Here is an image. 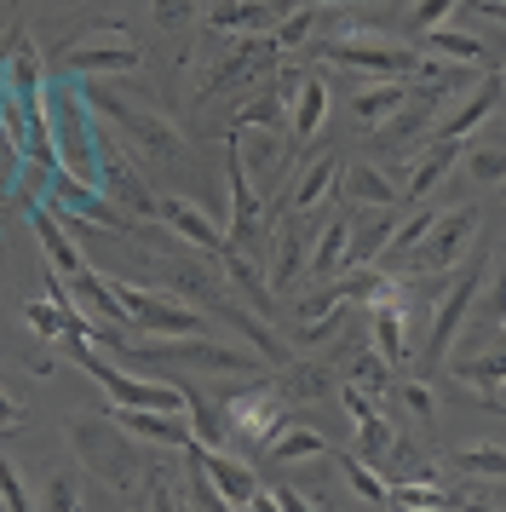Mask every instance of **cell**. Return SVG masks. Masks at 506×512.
<instances>
[{
    "mask_svg": "<svg viewBox=\"0 0 506 512\" xmlns=\"http://www.w3.org/2000/svg\"><path fill=\"white\" fill-rule=\"evenodd\" d=\"M81 87V98H87V110H98V116H110V139H121L127 150H133L138 162H161L173 167L184 156V139L179 127L161 116L150 98L138 93H115V87H98V81H75Z\"/></svg>",
    "mask_w": 506,
    "mask_h": 512,
    "instance_id": "cell-1",
    "label": "cell"
},
{
    "mask_svg": "<svg viewBox=\"0 0 506 512\" xmlns=\"http://www.w3.org/2000/svg\"><path fill=\"white\" fill-rule=\"evenodd\" d=\"M46 139H52V167L58 173L98 185V127H92V110L75 81L46 87Z\"/></svg>",
    "mask_w": 506,
    "mask_h": 512,
    "instance_id": "cell-2",
    "label": "cell"
},
{
    "mask_svg": "<svg viewBox=\"0 0 506 512\" xmlns=\"http://www.w3.org/2000/svg\"><path fill=\"white\" fill-rule=\"evenodd\" d=\"M69 363H81V369L98 380V392L110 397V409H161V415H190V392H184V386H173V380H138V374L115 369V363H104V357L92 351V340H81V334H69Z\"/></svg>",
    "mask_w": 506,
    "mask_h": 512,
    "instance_id": "cell-3",
    "label": "cell"
},
{
    "mask_svg": "<svg viewBox=\"0 0 506 512\" xmlns=\"http://www.w3.org/2000/svg\"><path fill=\"white\" fill-rule=\"evenodd\" d=\"M478 236V213L472 208H449V213H432V225L414 236L403 254L386 265V277L397 282H414V277H443V271H455L460 254H466V242Z\"/></svg>",
    "mask_w": 506,
    "mask_h": 512,
    "instance_id": "cell-4",
    "label": "cell"
},
{
    "mask_svg": "<svg viewBox=\"0 0 506 512\" xmlns=\"http://www.w3.org/2000/svg\"><path fill=\"white\" fill-rule=\"evenodd\" d=\"M115 305L133 328H144L150 340H196L202 334V311L190 300H179L173 288H150V282H115Z\"/></svg>",
    "mask_w": 506,
    "mask_h": 512,
    "instance_id": "cell-5",
    "label": "cell"
},
{
    "mask_svg": "<svg viewBox=\"0 0 506 512\" xmlns=\"http://www.w3.org/2000/svg\"><path fill=\"white\" fill-rule=\"evenodd\" d=\"M69 443H75L81 466H92L110 489H133L138 484L133 438H127L115 420H69Z\"/></svg>",
    "mask_w": 506,
    "mask_h": 512,
    "instance_id": "cell-6",
    "label": "cell"
},
{
    "mask_svg": "<svg viewBox=\"0 0 506 512\" xmlns=\"http://www.w3.org/2000/svg\"><path fill=\"white\" fill-rule=\"evenodd\" d=\"M144 58L138 47L121 35V24H104V29H87L81 41H69L58 52V75H75V81H92V75H133Z\"/></svg>",
    "mask_w": 506,
    "mask_h": 512,
    "instance_id": "cell-7",
    "label": "cell"
},
{
    "mask_svg": "<svg viewBox=\"0 0 506 512\" xmlns=\"http://www.w3.org/2000/svg\"><path fill=\"white\" fill-rule=\"evenodd\" d=\"M98 196L121 213H156V196L144 185L133 150L121 139H110V133H98Z\"/></svg>",
    "mask_w": 506,
    "mask_h": 512,
    "instance_id": "cell-8",
    "label": "cell"
},
{
    "mask_svg": "<svg viewBox=\"0 0 506 512\" xmlns=\"http://www.w3.org/2000/svg\"><path fill=\"white\" fill-rule=\"evenodd\" d=\"M328 58L334 64H345V70H363V75H380V81H414L420 75V52L409 47H391V41H374L368 29H357V35H345V41H328Z\"/></svg>",
    "mask_w": 506,
    "mask_h": 512,
    "instance_id": "cell-9",
    "label": "cell"
},
{
    "mask_svg": "<svg viewBox=\"0 0 506 512\" xmlns=\"http://www.w3.org/2000/svg\"><path fill=\"white\" fill-rule=\"evenodd\" d=\"M184 455H190V466H196V472H202L207 478V489H213V495H219V501H225V507H248L253 495H259V478H253V466L248 461H236V455H225V449H207V443H184Z\"/></svg>",
    "mask_w": 506,
    "mask_h": 512,
    "instance_id": "cell-10",
    "label": "cell"
},
{
    "mask_svg": "<svg viewBox=\"0 0 506 512\" xmlns=\"http://www.w3.org/2000/svg\"><path fill=\"white\" fill-rule=\"evenodd\" d=\"M282 386H253V392L225 397V432L236 443H265L282 426Z\"/></svg>",
    "mask_w": 506,
    "mask_h": 512,
    "instance_id": "cell-11",
    "label": "cell"
},
{
    "mask_svg": "<svg viewBox=\"0 0 506 512\" xmlns=\"http://www.w3.org/2000/svg\"><path fill=\"white\" fill-rule=\"evenodd\" d=\"M288 12H299V0H213L207 6V29L248 41V35H271Z\"/></svg>",
    "mask_w": 506,
    "mask_h": 512,
    "instance_id": "cell-12",
    "label": "cell"
},
{
    "mask_svg": "<svg viewBox=\"0 0 506 512\" xmlns=\"http://www.w3.org/2000/svg\"><path fill=\"white\" fill-rule=\"evenodd\" d=\"M29 231H35V242H41V254H46V265H52V277L58 282L75 277L81 265H92V259L81 254V242L58 225V213L46 208V202H29Z\"/></svg>",
    "mask_w": 506,
    "mask_h": 512,
    "instance_id": "cell-13",
    "label": "cell"
},
{
    "mask_svg": "<svg viewBox=\"0 0 506 512\" xmlns=\"http://www.w3.org/2000/svg\"><path fill=\"white\" fill-rule=\"evenodd\" d=\"M478 288H483V277L478 271H466V277L443 294V305H437V317H432V328H426V357L432 363H443L449 357V346H455V334H460V323H466V311H472V300H478Z\"/></svg>",
    "mask_w": 506,
    "mask_h": 512,
    "instance_id": "cell-14",
    "label": "cell"
},
{
    "mask_svg": "<svg viewBox=\"0 0 506 512\" xmlns=\"http://www.w3.org/2000/svg\"><path fill=\"white\" fill-rule=\"evenodd\" d=\"M334 190H340L345 208H363V213H397V185H391L380 167H345V173H334Z\"/></svg>",
    "mask_w": 506,
    "mask_h": 512,
    "instance_id": "cell-15",
    "label": "cell"
},
{
    "mask_svg": "<svg viewBox=\"0 0 506 512\" xmlns=\"http://www.w3.org/2000/svg\"><path fill=\"white\" fill-rule=\"evenodd\" d=\"M110 420L138 443H161V449H184L196 438L190 432V415H161V409H110Z\"/></svg>",
    "mask_w": 506,
    "mask_h": 512,
    "instance_id": "cell-16",
    "label": "cell"
},
{
    "mask_svg": "<svg viewBox=\"0 0 506 512\" xmlns=\"http://www.w3.org/2000/svg\"><path fill=\"white\" fill-rule=\"evenodd\" d=\"M156 213H161V225H173L190 248H207V254L225 248V231H219V225L207 219V208H196V202H184V196H161Z\"/></svg>",
    "mask_w": 506,
    "mask_h": 512,
    "instance_id": "cell-17",
    "label": "cell"
},
{
    "mask_svg": "<svg viewBox=\"0 0 506 512\" xmlns=\"http://www.w3.org/2000/svg\"><path fill=\"white\" fill-rule=\"evenodd\" d=\"M403 104H409V81H374V87H363V93L351 98V121L363 133H380Z\"/></svg>",
    "mask_w": 506,
    "mask_h": 512,
    "instance_id": "cell-18",
    "label": "cell"
},
{
    "mask_svg": "<svg viewBox=\"0 0 506 512\" xmlns=\"http://www.w3.org/2000/svg\"><path fill=\"white\" fill-rule=\"evenodd\" d=\"M322 116H328V87H322V75L294 81V93H288V133H294V144L317 139Z\"/></svg>",
    "mask_w": 506,
    "mask_h": 512,
    "instance_id": "cell-19",
    "label": "cell"
},
{
    "mask_svg": "<svg viewBox=\"0 0 506 512\" xmlns=\"http://www.w3.org/2000/svg\"><path fill=\"white\" fill-rule=\"evenodd\" d=\"M495 110H501V75H489V81H483L478 93H472L466 104H460L455 116H449V121H437V133H432V139H455V144H460L466 133H472V127H483V121L495 116Z\"/></svg>",
    "mask_w": 506,
    "mask_h": 512,
    "instance_id": "cell-20",
    "label": "cell"
},
{
    "mask_svg": "<svg viewBox=\"0 0 506 512\" xmlns=\"http://www.w3.org/2000/svg\"><path fill=\"white\" fill-rule=\"evenodd\" d=\"M328 455V438L322 432H311V426H276L271 438H265V461H276V466H294V461H322Z\"/></svg>",
    "mask_w": 506,
    "mask_h": 512,
    "instance_id": "cell-21",
    "label": "cell"
},
{
    "mask_svg": "<svg viewBox=\"0 0 506 512\" xmlns=\"http://www.w3.org/2000/svg\"><path fill=\"white\" fill-rule=\"evenodd\" d=\"M506 363H501V351H489V357H466V363H455V380L466 386V392L478 397V403H489L495 415H501V397H506Z\"/></svg>",
    "mask_w": 506,
    "mask_h": 512,
    "instance_id": "cell-22",
    "label": "cell"
},
{
    "mask_svg": "<svg viewBox=\"0 0 506 512\" xmlns=\"http://www.w3.org/2000/svg\"><path fill=\"white\" fill-rule=\"evenodd\" d=\"M455 156H460V144H455V139H432L426 150H420V156H414V173H409V185H403V196H409V202L432 196V185H443V179H449Z\"/></svg>",
    "mask_w": 506,
    "mask_h": 512,
    "instance_id": "cell-23",
    "label": "cell"
},
{
    "mask_svg": "<svg viewBox=\"0 0 506 512\" xmlns=\"http://www.w3.org/2000/svg\"><path fill=\"white\" fill-rule=\"evenodd\" d=\"M345 265H351V219H328L317 236V248L305 254V271L311 277H340Z\"/></svg>",
    "mask_w": 506,
    "mask_h": 512,
    "instance_id": "cell-24",
    "label": "cell"
},
{
    "mask_svg": "<svg viewBox=\"0 0 506 512\" xmlns=\"http://www.w3.org/2000/svg\"><path fill=\"white\" fill-rule=\"evenodd\" d=\"M386 507H397V512H455V489H437L432 478L386 484Z\"/></svg>",
    "mask_w": 506,
    "mask_h": 512,
    "instance_id": "cell-25",
    "label": "cell"
},
{
    "mask_svg": "<svg viewBox=\"0 0 506 512\" xmlns=\"http://www.w3.org/2000/svg\"><path fill=\"white\" fill-rule=\"evenodd\" d=\"M345 386H351V392H363V397H374V403H386V397H391V363L374 346L357 351V357H351V369H345Z\"/></svg>",
    "mask_w": 506,
    "mask_h": 512,
    "instance_id": "cell-26",
    "label": "cell"
},
{
    "mask_svg": "<svg viewBox=\"0 0 506 512\" xmlns=\"http://www.w3.org/2000/svg\"><path fill=\"white\" fill-rule=\"evenodd\" d=\"M426 47H432V58H443V64H460V70H472V64H483V41L478 35H460V29H426L420 35Z\"/></svg>",
    "mask_w": 506,
    "mask_h": 512,
    "instance_id": "cell-27",
    "label": "cell"
},
{
    "mask_svg": "<svg viewBox=\"0 0 506 512\" xmlns=\"http://www.w3.org/2000/svg\"><path fill=\"white\" fill-rule=\"evenodd\" d=\"M334 173H340V162H334V156L311 162V167H305V179L288 190V208H294V213H317V202L334 190Z\"/></svg>",
    "mask_w": 506,
    "mask_h": 512,
    "instance_id": "cell-28",
    "label": "cell"
},
{
    "mask_svg": "<svg viewBox=\"0 0 506 512\" xmlns=\"http://www.w3.org/2000/svg\"><path fill=\"white\" fill-rule=\"evenodd\" d=\"M345 311H351V305L340 300V288H328V294H322V300L311 305L305 317H299V340H305V346H311V340H328V334H334V323H340Z\"/></svg>",
    "mask_w": 506,
    "mask_h": 512,
    "instance_id": "cell-29",
    "label": "cell"
},
{
    "mask_svg": "<svg viewBox=\"0 0 506 512\" xmlns=\"http://www.w3.org/2000/svg\"><path fill=\"white\" fill-rule=\"evenodd\" d=\"M340 472H345V484L357 489L368 507H386V478H380V472H374L363 455H340Z\"/></svg>",
    "mask_w": 506,
    "mask_h": 512,
    "instance_id": "cell-30",
    "label": "cell"
},
{
    "mask_svg": "<svg viewBox=\"0 0 506 512\" xmlns=\"http://www.w3.org/2000/svg\"><path fill=\"white\" fill-rule=\"evenodd\" d=\"M299 265H305L299 231H294V225H282V236H276V265H271V282H276V288H294V282H299Z\"/></svg>",
    "mask_w": 506,
    "mask_h": 512,
    "instance_id": "cell-31",
    "label": "cell"
},
{
    "mask_svg": "<svg viewBox=\"0 0 506 512\" xmlns=\"http://www.w3.org/2000/svg\"><path fill=\"white\" fill-rule=\"evenodd\" d=\"M449 466H460V472H483L489 484H501L506 455L495 449V443H483V449H455V455H449Z\"/></svg>",
    "mask_w": 506,
    "mask_h": 512,
    "instance_id": "cell-32",
    "label": "cell"
},
{
    "mask_svg": "<svg viewBox=\"0 0 506 512\" xmlns=\"http://www.w3.org/2000/svg\"><path fill=\"white\" fill-rule=\"evenodd\" d=\"M288 104H282V93H259L248 98L242 110H236V127H276V116H282Z\"/></svg>",
    "mask_w": 506,
    "mask_h": 512,
    "instance_id": "cell-33",
    "label": "cell"
},
{
    "mask_svg": "<svg viewBox=\"0 0 506 512\" xmlns=\"http://www.w3.org/2000/svg\"><path fill=\"white\" fill-rule=\"evenodd\" d=\"M501 139H489V144H478V150H472V156H466V167H472V179H478V185H501Z\"/></svg>",
    "mask_w": 506,
    "mask_h": 512,
    "instance_id": "cell-34",
    "label": "cell"
},
{
    "mask_svg": "<svg viewBox=\"0 0 506 512\" xmlns=\"http://www.w3.org/2000/svg\"><path fill=\"white\" fill-rule=\"evenodd\" d=\"M334 386V374L322 369V363H299V369H288V392L294 397H322Z\"/></svg>",
    "mask_w": 506,
    "mask_h": 512,
    "instance_id": "cell-35",
    "label": "cell"
},
{
    "mask_svg": "<svg viewBox=\"0 0 506 512\" xmlns=\"http://www.w3.org/2000/svg\"><path fill=\"white\" fill-rule=\"evenodd\" d=\"M150 512H184V484L173 472H150Z\"/></svg>",
    "mask_w": 506,
    "mask_h": 512,
    "instance_id": "cell-36",
    "label": "cell"
},
{
    "mask_svg": "<svg viewBox=\"0 0 506 512\" xmlns=\"http://www.w3.org/2000/svg\"><path fill=\"white\" fill-rule=\"evenodd\" d=\"M46 512H81V484H75V472H52V484H46Z\"/></svg>",
    "mask_w": 506,
    "mask_h": 512,
    "instance_id": "cell-37",
    "label": "cell"
},
{
    "mask_svg": "<svg viewBox=\"0 0 506 512\" xmlns=\"http://www.w3.org/2000/svg\"><path fill=\"white\" fill-rule=\"evenodd\" d=\"M397 397H403V409H409L420 426H432V420H437V397H432V386H426V380H409Z\"/></svg>",
    "mask_w": 506,
    "mask_h": 512,
    "instance_id": "cell-38",
    "label": "cell"
},
{
    "mask_svg": "<svg viewBox=\"0 0 506 512\" xmlns=\"http://www.w3.org/2000/svg\"><path fill=\"white\" fill-rule=\"evenodd\" d=\"M0 507H6V512H35V507H29V495H23L18 466L6 461V455H0Z\"/></svg>",
    "mask_w": 506,
    "mask_h": 512,
    "instance_id": "cell-39",
    "label": "cell"
},
{
    "mask_svg": "<svg viewBox=\"0 0 506 512\" xmlns=\"http://www.w3.org/2000/svg\"><path fill=\"white\" fill-rule=\"evenodd\" d=\"M460 0H414V12H409V24L426 35V29H443L449 24V12H455Z\"/></svg>",
    "mask_w": 506,
    "mask_h": 512,
    "instance_id": "cell-40",
    "label": "cell"
},
{
    "mask_svg": "<svg viewBox=\"0 0 506 512\" xmlns=\"http://www.w3.org/2000/svg\"><path fill=\"white\" fill-rule=\"evenodd\" d=\"M196 18V0H156V24L173 29V24H190Z\"/></svg>",
    "mask_w": 506,
    "mask_h": 512,
    "instance_id": "cell-41",
    "label": "cell"
},
{
    "mask_svg": "<svg viewBox=\"0 0 506 512\" xmlns=\"http://www.w3.org/2000/svg\"><path fill=\"white\" fill-rule=\"evenodd\" d=\"M271 501H276V512H317L299 489H271Z\"/></svg>",
    "mask_w": 506,
    "mask_h": 512,
    "instance_id": "cell-42",
    "label": "cell"
},
{
    "mask_svg": "<svg viewBox=\"0 0 506 512\" xmlns=\"http://www.w3.org/2000/svg\"><path fill=\"white\" fill-rule=\"evenodd\" d=\"M472 12H478V18H489V24H501L506 0H472Z\"/></svg>",
    "mask_w": 506,
    "mask_h": 512,
    "instance_id": "cell-43",
    "label": "cell"
},
{
    "mask_svg": "<svg viewBox=\"0 0 506 512\" xmlns=\"http://www.w3.org/2000/svg\"><path fill=\"white\" fill-rule=\"evenodd\" d=\"M18 420H23V409H18L6 392H0V432H6V426H18Z\"/></svg>",
    "mask_w": 506,
    "mask_h": 512,
    "instance_id": "cell-44",
    "label": "cell"
},
{
    "mask_svg": "<svg viewBox=\"0 0 506 512\" xmlns=\"http://www.w3.org/2000/svg\"><path fill=\"white\" fill-rule=\"evenodd\" d=\"M242 512H276V501H271V489H259V495H253V501H248V507H242Z\"/></svg>",
    "mask_w": 506,
    "mask_h": 512,
    "instance_id": "cell-45",
    "label": "cell"
}]
</instances>
